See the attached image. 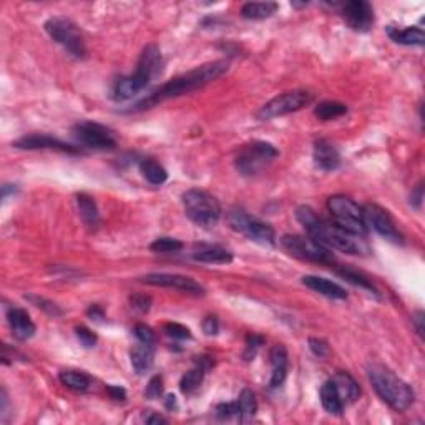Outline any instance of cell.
<instances>
[{
  "instance_id": "c3c4849f",
  "label": "cell",
  "mask_w": 425,
  "mask_h": 425,
  "mask_svg": "<svg viewBox=\"0 0 425 425\" xmlns=\"http://www.w3.org/2000/svg\"><path fill=\"white\" fill-rule=\"evenodd\" d=\"M86 316H88L92 321L105 319V312H103V309L100 306H97V304H95V306H90L88 311H86Z\"/></svg>"
},
{
  "instance_id": "4316f807",
  "label": "cell",
  "mask_w": 425,
  "mask_h": 425,
  "mask_svg": "<svg viewBox=\"0 0 425 425\" xmlns=\"http://www.w3.org/2000/svg\"><path fill=\"white\" fill-rule=\"evenodd\" d=\"M321 404H323L324 410L331 415L339 417L344 412V402H342L339 392H337L332 381L324 382L323 387H321Z\"/></svg>"
},
{
  "instance_id": "ffe728a7",
  "label": "cell",
  "mask_w": 425,
  "mask_h": 425,
  "mask_svg": "<svg viewBox=\"0 0 425 425\" xmlns=\"http://www.w3.org/2000/svg\"><path fill=\"white\" fill-rule=\"evenodd\" d=\"M270 362L272 367L270 387L278 389L287 377V349L283 344L272 346L270 350Z\"/></svg>"
},
{
  "instance_id": "3957f363",
  "label": "cell",
  "mask_w": 425,
  "mask_h": 425,
  "mask_svg": "<svg viewBox=\"0 0 425 425\" xmlns=\"http://www.w3.org/2000/svg\"><path fill=\"white\" fill-rule=\"evenodd\" d=\"M163 55L158 45L150 44L142 50L138 59L135 73L117 80L111 90V98L117 102H126L145 90L151 80L162 75L163 72Z\"/></svg>"
},
{
  "instance_id": "e0dca14e",
  "label": "cell",
  "mask_w": 425,
  "mask_h": 425,
  "mask_svg": "<svg viewBox=\"0 0 425 425\" xmlns=\"http://www.w3.org/2000/svg\"><path fill=\"white\" fill-rule=\"evenodd\" d=\"M312 158H314L316 167L323 171H334L341 167L339 150H337L332 142L325 138L317 140L314 143Z\"/></svg>"
},
{
  "instance_id": "f1b7e54d",
  "label": "cell",
  "mask_w": 425,
  "mask_h": 425,
  "mask_svg": "<svg viewBox=\"0 0 425 425\" xmlns=\"http://www.w3.org/2000/svg\"><path fill=\"white\" fill-rule=\"evenodd\" d=\"M278 10L276 2H247L241 7V15L247 20L270 19Z\"/></svg>"
},
{
  "instance_id": "f35d334b",
  "label": "cell",
  "mask_w": 425,
  "mask_h": 425,
  "mask_svg": "<svg viewBox=\"0 0 425 425\" xmlns=\"http://www.w3.org/2000/svg\"><path fill=\"white\" fill-rule=\"evenodd\" d=\"M133 334H135L136 339H138V342H142V344L155 346L156 336H155L153 329L148 328V325H145V324H136L135 328H133Z\"/></svg>"
},
{
  "instance_id": "60d3db41",
  "label": "cell",
  "mask_w": 425,
  "mask_h": 425,
  "mask_svg": "<svg viewBox=\"0 0 425 425\" xmlns=\"http://www.w3.org/2000/svg\"><path fill=\"white\" fill-rule=\"evenodd\" d=\"M163 394V379L162 375H153L148 382L147 389H145V397L150 400H155L158 397H162Z\"/></svg>"
},
{
  "instance_id": "4fadbf2b",
  "label": "cell",
  "mask_w": 425,
  "mask_h": 425,
  "mask_svg": "<svg viewBox=\"0 0 425 425\" xmlns=\"http://www.w3.org/2000/svg\"><path fill=\"white\" fill-rule=\"evenodd\" d=\"M362 213H364V221L367 228H372L379 236L394 243V245H404L402 233L399 231L394 218L390 216L387 209H384L382 206L379 205L367 203L364 205V208H362Z\"/></svg>"
},
{
  "instance_id": "7bdbcfd3",
  "label": "cell",
  "mask_w": 425,
  "mask_h": 425,
  "mask_svg": "<svg viewBox=\"0 0 425 425\" xmlns=\"http://www.w3.org/2000/svg\"><path fill=\"white\" fill-rule=\"evenodd\" d=\"M131 308L136 309L140 312H148L151 308V298H148L145 294H135L130 298Z\"/></svg>"
},
{
  "instance_id": "1f68e13d",
  "label": "cell",
  "mask_w": 425,
  "mask_h": 425,
  "mask_svg": "<svg viewBox=\"0 0 425 425\" xmlns=\"http://www.w3.org/2000/svg\"><path fill=\"white\" fill-rule=\"evenodd\" d=\"M140 173L143 175L148 183L155 185V187H162L163 183H167L168 180V171L155 160H143L140 163Z\"/></svg>"
},
{
  "instance_id": "277c9868",
  "label": "cell",
  "mask_w": 425,
  "mask_h": 425,
  "mask_svg": "<svg viewBox=\"0 0 425 425\" xmlns=\"http://www.w3.org/2000/svg\"><path fill=\"white\" fill-rule=\"evenodd\" d=\"M367 375L372 384L375 394L395 412H406L415 400L412 387L399 377L394 370L382 364H370L367 367Z\"/></svg>"
},
{
  "instance_id": "4dcf8cb0",
  "label": "cell",
  "mask_w": 425,
  "mask_h": 425,
  "mask_svg": "<svg viewBox=\"0 0 425 425\" xmlns=\"http://www.w3.org/2000/svg\"><path fill=\"white\" fill-rule=\"evenodd\" d=\"M337 274L341 276L342 279H346L348 283L354 284V286H359L361 290H366L369 294H374L375 298H379V290L374 286V283L367 278L366 274H362V272H359L357 270H352V267H341V270H337Z\"/></svg>"
},
{
  "instance_id": "cb8c5ba5",
  "label": "cell",
  "mask_w": 425,
  "mask_h": 425,
  "mask_svg": "<svg viewBox=\"0 0 425 425\" xmlns=\"http://www.w3.org/2000/svg\"><path fill=\"white\" fill-rule=\"evenodd\" d=\"M130 361L131 367H133L135 372L138 375L150 372L155 362L153 346L142 344V342H140L138 346H135V348L130 350Z\"/></svg>"
},
{
  "instance_id": "bcb514c9",
  "label": "cell",
  "mask_w": 425,
  "mask_h": 425,
  "mask_svg": "<svg viewBox=\"0 0 425 425\" xmlns=\"http://www.w3.org/2000/svg\"><path fill=\"white\" fill-rule=\"evenodd\" d=\"M422 200H424V185H417L415 189H412V195H410V205L414 206V208L420 209V206H422Z\"/></svg>"
},
{
  "instance_id": "d6a6232c",
  "label": "cell",
  "mask_w": 425,
  "mask_h": 425,
  "mask_svg": "<svg viewBox=\"0 0 425 425\" xmlns=\"http://www.w3.org/2000/svg\"><path fill=\"white\" fill-rule=\"evenodd\" d=\"M348 113V106L344 105V103L341 102H321L319 105L316 106L314 115L319 120H323V122H329V120H336L342 117V115Z\"/></svg>"
},
{
  "instance_id": "e575fe53",
  "label": "cell",
  "mask_w": 425,
  "mask_h": 425,
  "mask_svg": "<svg viewBox=\"0 0 425 425\" xmlns=\"http://www.w3.org/2000/svg\"><path fill=\"white\" fill-rule=\"evenodd\" d=\"M163 331L168 337L176 341H189L193 337L191 331H189L187 325L178 323H167L163 325Z\"/></svg>"
},
{
  "instance_id": "ac0fdd59",
  "label": "cell",
  "mask_w": 425,
  "mask_h": 425,
  "mask_svg": "<svg viewBox=\"0 0 425 425\" xmlns=\"http://www.w3.org/2000/svg\"><path fill=\"white\" fill-rule=\"evenodd\" d=\"M7 321H9L12 334H14L15 339L27 341L30 339V337H34L37 328L26 309L20 308L7 309Z\"/></svg>"
},
{
  "instance_id": "8fae6325",
  "label": "cell",
  "mask_w": 425,
  "mask_h": 425,
  "mask_svg": "<svg viewBox=\"0 0 425 425\" xmlns=\"http://www.w3.org/2000/svg\"><path fill=\"white\" fill-rule=\"evenodd\" d=\"M312 100H314V97L308 90H291V92L281 93L278 97L272 98V100L264 103L256 117L261 120V122H270L272 118L284 117V115L303 110Z\"/></svg>"
},
{
  "instance_id": "30bf717a",
  "label": "cell",
  "mask_w": 425,
  "mask_h": 425,
  "mask_svg": "<svg viewBox=\"0 0 425 425\" xmlns=\"http://www.w3.org/2000/svg\"><path fill=\"white\" fill-rule=\"evenodd\" d=\"M281 245L287 253L303 261L317 263V264H332L334 259L332 251L317 243L311 236H301V234H286L281 238Z\"/></svg>"
},
{
  "instance_id": "ba28073f",
  "label": "cell",
  "mask_w": 425,
  "mask_h": 425,
  "mask_svg": "<svg viewBox=\"0 0 425 425\" xmlns=\"http://www.w3.org/2000/svg\"><path fill=\"white\" fill-rule=\"evenodd\" d=\"M45 32L52 40L67 50L78 60L86 59V45L77 23L67 17H52L45 22Z\"/></svg>"
},
{
  "instance_id": "44dd1931",
  "label": "cell",
  "mask_w": 425,
  "mask_h": 425,
  "mask_svg": "<svg viewBox=\"0 0 425 425\" xmlns=\"http://www.w3.org/2000/svg\"><path fill=\"white\" fill-rule=\"evenodd\" d=\"M303 284L306 287H309L311 291L317 292V294L325 296V298H331V299L348 298V292H346L344 287L325 278H319V276H304Z\"/></svg>"
},
{
  "instance_id": "ab89813d",
  "label": "cell",
  "mask_w": 425,
  "mask_h": 425,
  "mask_svg": "<svg viewBox=\"0 0 425 425\" xmlns=\"http://www.w3.org/2000/svg\"><path fill=\"white\" fill-rule=\"evenodd\" d=\"M214 415L220 420H229L233 417H238V404L236 402H223L218 404L214 408Z\"/></svg>"
},
{
  "instance_id": "7a4b0ae2",
  "label": "cell",
  "mask_w": 425,
  "mask_h": 425,
  "mask_svg": "<svg viewBox=\"0 0 425 425\" xmlns=\"http://www.w3.org/2000/svg\"><path fill=\"white\" fill-rule=\"evenodd\" d=\"M296 220L306 228L308 236L316 239L317 243L329 247V249H337L346 254L367 253L364 239L342 229L336 223L325 221L323 218H319L311 206H299L296 209Z\"/></svg>"
},
{
  "instance_id": "5bb4252c",
  "label": "cell",
  "mask_w": 425,
  "mask_h": 425,
  "mask_svg": "<svg viewBox=\"0 0 425 425\" xmlns=\"http://www.w3.org/2000/svg\"><path fill=\"white\" fill-rule=\"evenodd\" d=\"M143 283L150 284V286L156 287H170V290H176L185 292V294L193 296H203L205 287L200 283H196L193 278L183 274H171V272H150V274L143 276Z\"/></svg>"
},
{
  "instance_id": "836d02e7",
  "label": "cell",
  "mask_w": 425,
  "mask_h": 425,
  "mask_svg": "<svg viewBox=\"0 0 425 425\" xmlns=\"http://www.w3.org/2000/svg\"><path fill=\"white\" fill-rule=\"evenodd\" d=\"M150 249L153 251V253H160V254L180 253V251L183 249V243H181L180 239L163 236V238L155 239V241L150 245Z\"/></svg>"
},
{
  "instance_id": "8d00e7d4",
  "label": "cell",
  "mask_w": 425,
  "mask_h": 425,
  "mask_svg": "<svg viewBox=\"0 0 425 425\" xmlns=\"http://www.w3.org/2000/svg\"><path fill=\"white\" fill-rule=\"evenodd\" d=\"M263 344H264L263 336H258V334H249V336L246 337V349H245V354H243L245 361H253L256 352H258V349L261 348Z\"/></svg>"
},
{
  "instance_id": "603a6c76",
  "label": "cell",
  "mask_w": 425,
  "mask_h": 425,
  "mask_svg": "<svg viewBox=\"0 0 425 425\" xmlns=\"http://www.w3.org/2000/svg\"><path fill=\"white\" fill-rule=\"evenodd\" d=\"M193 259L206 264H229L233 261V254L221 246L201 245L193 251Z\"/></svg>"
},
{
  "instance_id": "9c48e42d",
  "label": "cell",
  "mask_w": 425,
  "mask_h": 425,
  "mask_svg": "<svg viewBox=\"0 0 425 425\" xmlns=\"http://www.w3.org/2000/svg\"><path fill=\"white\" fill-rule=\"evenodd\" d=\"M229 226L238 233L245 234L247 239L258 243V245L272 246L276 241V233L271 225L266 221L259 220V218L251 216L245 209L234 208L228 213Z\"/></svg>"
},
{
  "instance_id": "6da1fadb",
  "label": "cell",
  "mask_w": 425,
  "mask_h": 425,
  "mask_svg": "<svg viewBox=\"0 0 425 425\" xmlns=\"http://www.w3.org/2000/svg\"><path fill=\"white\" fill-rule=\"evenodd\" d=\"M228 60H216L201 65V67H196L195 70H189V72L183 73V75L175 77L173 80L167 82V84L160 85L158 88H155L148 97L140 100L135 106H131V108L128 110V113H138V111L150 110L153 108V106L160 105V103L171 100V98L181 97V95H187L195 92V90L203 88L205 85L211 84V82L225 75V73L228 72Z\"/></svg>"
},
{
  "instance_id": "7dc6e473",
  "label": "cell",
  "mask_w": 425,
  "mask_h": 425,
  "mask_svg": "<svg viewBox=\"0 0 425 425\" xmlns=\"http://www.w3.org/2000/svg\"><path fill=\"white\" fill-rule=\"evenodd\" d=\"M412 323H414V325H415V331H417V334H419V337L420 339H422L424 337V311H417L415 314H414V317H412Z\"/></svg>"
},
{
  "instance_id": "d6986e66",
  "label": "cell",
  "mask_w": 425,
  "mask_h": 425,
  "mask_svg": "<svg viewBox=\"0 0 425 425\" xmlns=\"http://www.w3.org/2000/svg\"><path fill=\"white\" fill-rule=\"evenodd\" d=\"M211 366H213V361L209 357H206V356L195 357V367H193L191 370H188V372L181 377V382H180L181 392H183L185 395L195 394V392L200 389L201 384H203L205 374L211 369Z\"/></svg>"
},
{
  "instance_id": "52a82bcc",
  "label": "cell",
  "mask_w": 425,
  "mask_h": 425,
  "mask_svg": "<svg viewBox=\"0 0 425 425\" xmlns=\"http://www.w3.org/2000/svg\"><path fill=\"white\" fill-rule=\"evenodd\" d=\"M328 209L332 214L334 223L342 229L364 238L367 234V226L364 221V213L356 201L349 196L334 195L328 200Z\"/></svg>"
},
{
  "instance_id": "d590c367",
  "label": "cell",
  "mask_w": 425,
  "mask_h": 425,
  "mask_svg": "<svg viewBox=\"0 0 425 425\" xmlns=\"http://www.w3.org/2000/svg\"><path fill=\"white\" fill-rule=\"evenodd\" d=\"M26 299L30 301V303L34 304L35 308L42 309V311L47 312V314H50V316H60L62 314L60 308L57 306L55 303H52V301L40 298V296H35V294H28V296H26Z\"/></svg>"
},
{
  "instance_id": "83f0119b",
  "label": "cell",
  "mask_w": 425,
  "mask_h": 425,
  "mask_svg": "<svg viewBox=\"0 0 425 425\" xmlns=\"http://www.w3.org/2000/svg\"><path fill=\"white\" fill-rule=\"evenodd\" d=\"M59 379L67 389L75 392H86L92 389L93 386L92 377H90L88 374L82 372V370H73V369L60 370Z\"/></svg>"
},
{
  "instance_id": "5b68a950",
  "label": "cell",
  "mask_w": 425,
  "mask_h": 425,
  "mask_svg": "<svg viewBox=\"0 0 425 425\" xmlns=\"http://www.w3.org/2000/svg\"><path fill=\"white\" fill-rule=\"evenodd\" d=\"M187 216L200 228L209 229L218 225L221 218V205L211 193L205 189H188L181 196Z\"/></svg>"
},
{
  "instance_id": "484cf974",
  "label": "cell",
  "mask_w": 425,
  "mask_h": 425,
  "mask_svg": "<svg viewBox=\"0 0 425 425\" xmlns=\"http://www.w3.org/2000/svg\"><path fill=\"white\" fill-rule=\"evenodd\" d=\"M77 206L82 221L90 229H97L98 225H100V213H98L97 203H95L93 198L86 195V193H80V195H77Z\"/></svg>"
},
{
  "instance_id": "b9f144b4",
  "label": "cell",
  "mask_w": 425,
  "mask_h": 425,
  "mask_svg": "<svg viewBox=\"0 0 425 425\" xmlns=\"http://www.w3.org/2000/svg\"><path fill=\"white\" fill-rule=\"evenodd\" d=\"M309 349H311L312 354L319 359L328 357L329 352H331L328 342L324 339H319V337H311V339H309Z\"/></svg>"
},
{
  "instance_id": "f907efd6",
  "label": "cell",
  "mask_w": 425,
  "mask_h": 425,
  "mask_svg": "<svg viewBox=\"0 0 425 425\" xmlns=\"http://www.w3.org/2000/svg\"><path fill=\"white\" fill-rule=\"evenodd\" d=\"M145 422H147V424H167L168 420L164 419L163 415H158V414H150L148 417H145Z\"/></svg>"
},
{
  "instance_id": "ee69618b",
  "label": "cell",
  "mask_w": 425,
  "mask_h": 425,
  "mask_svg": "<svg viewBox=\"0 0 425 425\" xmlns=\"http://www.w3.org/2000/svg\"><path fill=\"white\" fill-rule=\"evenodd\" d=\"M201 328H203V332L206 336H216V334L220 332V319H218L216 316H206Z\"/></svg>"
},
{
  "instance_id": "d4e9b609",
  "label": "cell",
  "mask_w": 425,
  "mask_h": 425,
  "mask_svg": "<svg viewBox=\"0 0 425 425\" xmlns=\"http://www.w3.org/2000/svg\"><path fill=\"white\" fill-rule=\"evenodd\" d=\"M387 35H389L390 40L400 45H419L420 47L425 42L424 30L420 27L399 28L395 26H389L387 27Z\"/></svg>"
},
{
  "instance_id": "9a60e30c",
  "label": "cell",
  "mask_w": 425,
  "mask_h": 425,
  "mask_svg": "<svg viewBox=\"0 0 425 425\" xmlns=\"http://www.w3.org/2000/svg\"><path fill=\"white\" fill-rule=\"evenodd\" d=\"M12 147L19 148V150H57L68 155L84 153L80 147L68 145V143L62 142L59 138H53V136L44 133H30L22 136V138L15 140V142L12 143Z\"/></svg>"
},
{
  "instance_id": "681fc988",
  "label": "cell",
  "mask_w": 425,
  "mask_h": 425,
  "mask_svg": "<svg viewBox=\"0 0 425 425\" xmlns=\"http://www.w3.org/2000/svg\"><path fill=\"white\" fill-rule=\"evenodd\" d=\"M164 407H167L170 412L178 408V400H176L175 395H167V399H164Z\"/></svg>"
},
{
  "instance_id": "8992f818",
  "label": "cell",
  "mask_w": 425,
  "mask_h": 425,
  "mask_svg": "<svg viewBox=\"0 0 425 425\" xmlns=\"http://www.w3.org/2000/svg\"><path fill=\"white\" fill-rule=\"evenodd\" d=\"M278 156L279 151L276 150L274 145L256 140L238 151L236 158H234V167H236L239 175L256 176L266 170Z\"/></svg>"
},
{
  "instance_id": "7c38bea8",
  "label": "cell",
  "mask_w": 425,
  "mask_h": 425,
  "mask_svg": "<svg viewBox=\"0 0 425 425\" xmlns=\"http://www.w3.org/2000/svg\"><path fill=\"white\" fill-rule=\"evenodd\" d=\"M73 138L77 140L80 145L92 150H115L117 147V138H115L113 131L105 125L95 122H78L72 128Z\"/></svg>"
},
{
  "instance_id": "7402d4cb",
  "label": "cell",
  "mask_w": 425,
  "mask_h": 425,
  "mask_svg": "<svg viewBox=\"0 0 425 425\" xmlns=\"http://www.w3.org/2000/svg\"><path fill=\"white\" fill-rule=\"evenodd\" d=\"M331 381L334 382V386H336V389L339 392L342 402L344 404L356 402L359 395H361V387H359L356 379H354L349 372H346V370H339Z\"/></svg>"
},
{
  "instance_id": "f546056e",
  "label": "cell",
  "mask_w": 425,
  "mask_h": 425,
  "mask_svg": "<svg viewBox=\"0 0 425 425\" xmlns=\"http://www.w3.org/2000/svg\"><path fill=\"white\" fill-rule=\"evenodd\" d=\"M238 404V420L239 422H249L254 419L256 410H258V402H256V395L251 389H243L241 394L236 400Z\"/></svg>"
},
{
  "instance_id": "816d5d0a",
  "label": "cell",
  "mask_w": 425,
  "mask_h": 425,
  "mask_svg": "<svg viewBox=\"0 0 425 425\" xmlns=\"http://www.w3.org/2000/svg\"><path fill=\"white\" fill-rule=\"evenodd\" d=\"M17 189H19L17 185H3V187H2V198H3V200H6V198L9 196L10 193H12V195H14V193L17 191Z\"/></svg>"
},
{
  "instance_id": "f6af8a7d",
  "label": "cell",
  "mask_w": 425,
  "mask_h": 425,
  "mask_svg": "<svg viewBox=\"0 0 425 425\" xmlns=\"http://www.w3.org/2000/svg\"><path fill=\"white\" fill-rule=\"evenodd\" d=\"M106 394L117 402H125L126 400V390L122 386H106Z\"/></svg>"
},
{
  "instance_id": "2e32d148",
  "label": "cell",
  "mask_w": 425,
  "mask_h": 425,
  "mask_svg": "<svg viewBox=\"0 0 425 425\" xmlns=\"http://www.w3.org/2000/svg\"><path fill=\"white\" fill-rule=\"evenodd\" d=\"M341 14L346 23L352 30L361 32V34L369 32L374 26V9L366 0H350V2L344 3Z\"/></svg>"
},
{
  "instance_id": "74e56055",
  "label": "cell",
  "mask_w": 425,
  "mask_h": 425,
  "mask_svg": "<svg viewBox=\"0 0 425 425\" xmlns=\"http://www.w3.org/2000/svg\"><path fill=\"white\" fill-rule=\"evenodd\" d=\"M75 336H77V339L80 341V344L86 349L95 348V344H97V341H98L97 334H95L92 329L86 328V325H78V328L75 329Z\"/></svg>"
}]
</instances>
